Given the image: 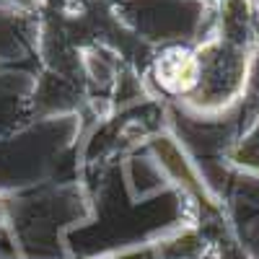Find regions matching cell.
<instances>
[{
	"instance_id": "obj_2",
	"label": "cell",
	"mask_w": 259,
	"mask_h": 259,
	"mask_svg": "<svg viewBox=\"0 0 259 259\" xmlns=\"http://www.w3.org/2000/svg\"><path fill=\"white\" fill-rule=\"evenodd\" d=\"M153 75L161 83V89L174 94V96H189L200 83V57L197 50H187V47H171L166 50L156 65H153Z\"/></svg>"
},
{
	"instance_id": "obj_1",
	"label": "cell",
	"mask_w": 259,
	"mask_h": 259,
	"mask_svg": "<svg viewBox=\"0 0 259 259\" xmlns=\"http://www.w3.org/2000/svg\"><path fill=\"white\" fill-rule=\"evenodd\" d=\"M200 83L187 99L200 112L226 109L241 96L249 75V47H236L212 36L197 50Z\"/></svg>"
}]
</instances>
